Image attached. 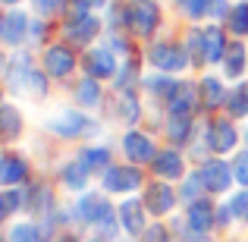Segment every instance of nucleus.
Instances as JSON below:
<instances>
[{"instance_id":"nucleus-1","label":"nucleus","mask_w":248,"mask_h":242,"mask_svg":"<svg viewBox=\"0 0 248 242\" xmlns=\"http://www.w3.org/2000/svg\"><path fill=\"white\" fill-rule=\"evenodd\" d=\"M160 22V10L154 0H132L123 6V29L135 32L139 38H151Z\"/></svg>"},{"instance_id":"nucleus-2","label":"nucleus","mask_w":248,"mask_h":242,"mask_svg":"<svg viewBox=\"0 0 248 242\" xmlns=\"http://www.w3.org/2000/svg\"><path fill=\"white\" fill-rule=\"evenodd\" d=\"M148 63H151L157 73H182V69L192 66V57H188V50L182 48V44L176 41H157L148 48Z\"/></svg>"},{"instance_id":"nucleus-3","label":"nucleus","mask_w":248,"mask_h":242,"mask_svg":"<svg viewBox=\"0 0 248 242\" xmlns=\"http://www.w3.org/2000/svg\"><path fill=\"white\" fill-rule=\"evenodd\" d=\"M141 170L139 163H110L101 173V186L104 192H116V195H129L135 189H141Z\"/></svg>"},{"instance_id":"nucleus-4","label":"nucleus","mask_w":248,"mask_h":242,"mask_svg":"<svg viewBox=\"0 0 248 242\" xmlns=\"http://www.w3.org/2000/svg\"><path fill=\"white\" fill-rule=\"evenodd\" d=\"M47 129L60 139H85V135H94L97 132V123L91 116L79 113V110H60L54 120L47 123Z\"/></svg>"},{"instance_id":"nucleus-5","label":"nucleus","mask_w":248,"mask_h":242,"mask_svg":"<svg viewBox=\"0 0 248 242\" xmlns=\"http://www.w3.org/2000/svg\"><path fill=\"white\" fill-rule=\"evenodd\" d=\"M198 173H201V182H204V189H207L211 195L230 192V186L236 182V176H232V163H226V161H220V158L204 161Z\"/></svg>"},{"instance_id":"nucleus-6","label":"nucleus","mask_w":248,"mask_h":242,"mask_svg":"<svg viewBox=\"0 0 248 242\" xmlns=\"http://www.w3.org/2000/svg\"><path fill=\"white\" fill-rule=\"evenodd\" d=\"M204 145H207V151H214V154H230L232 148L239 145V132H236V126H232L230 116H223V120H214L211 126H207Z\"/></svg>"},{"instance_id":"nucleus-7","label":"nucleus","mask_w":248,"mask_h":242,"mask_svg":"<svg viewBox=\"0 0 248 242\" xmlns=\"http://www.w3.org/2000/svg\"><path fill=\"white\" fill-rule=\"evenodd\" d=\"M123 151H126V158L132 163H154V158H157L154 139L145 135V132H139V129H129V132L123 135Z\"/></svg>"},{"instance_id":"nucleus-8","label":"nucleus","mask_w":248,"mask_h":242,"mask_svg":"<svg viewBox=\"0 0 248 242\" xmlns=\"http://www.w3.org/2000/svg\"><path fill=\"white\" fill-rule=\"evenodd\" d=\"M116 69H120V63H116V57H113L110 48H94V50L85 54V73H88L91 79H97V82L113 79Z\"/></svg>"},{"instance_id":"nucleus-9","label":"nucleus","mask_w":248,"mask_h":242,"mask_svg":"<svg viewBox=\"0 0 248 242\" xmlns=\"http://www.w3.org/2000/svg\"><path fill=\"white\" fill-rule=\"evenodd\" d=\"M76 54L66 48V44H54V48L44 50V73L54 76V79H66L69 73L76 69Z\"/></svg>"},{"instance_id":"nucleus-10","label":"nucleus","mask_w":248,"mask_h":242,"mask_svg":"<svg viewBox=\"0 0 248 242\" xmlns=\"http://www.w3.org/2000/svg\"><path fill=\"white\" fill-rule=\"evenodd\" d=\"M120 226L129 233V236H141V233L148 230V220H145V201H139V198H126L120 208Z\"/></svg>"},{"instance_id":"nucleus-11","label":"nucleus","mask_w":248,"mask_h":242,"mask_svg":"<svg viewBox=\"0 0 248 242\" xmlns=\"http://www.w3.org/2000/svg\"><path fill=\"white\" fill-rule=\"evenodd\" d=\"M173 205H176L173 186H167V182H151V186L145 189V208H148V214L164 217V214L173 211Z\"/></svg>"},{"instance_id":"nucleus-12","label":"nucleus","mask_w":248,"mask_h":242,"mask_svg":"<svg viewBox=\"0 0 248 242\" xmlns=\"http://www.w3.org/2000/svg\"><path fill=\"white\" fill-rule=\"evenodd\" d=\"M186 224L192 226L195 233H204V236H207V233L217 226V208H214L207 198L192 201V205H188V211H186Z\"/></svg>"},{"instance_id":"nucleus-13","label":"nucleus","mask_w":248,"mask_h":242,"mask_svg":"<svg viewBox=\"0 0 248 242\" xmlns=\"http://www.w3.org/2000/svg\"><path fill=\"white\" fill-rule=\"evenodd\" d=\"M29 25H31V19L22 10H10L3 16V35H0V41L10 44V48H19L29 38Z\"/></svg>"},{"instance_id":"nucleus-14","label":"nucleus","mask_w":248,"mask_h":242,"mask_svg":"<svg viewBox=\"0 0 248 242\" xmlns=\"http://www.w3.org/2000/svg\"><path fill=\"white\" fill-rule=\"evenodd\" d=\"M29 179V163L19 154H0V186L3 189H16Z\"/></svg>"},{"instance_id":"nucleus-15","label":"nucleus","mask_w":248,"mask_h":242,"mask_svg":"<svg viewBox=\"0 0 248 242\" xmlns=\"http://www.w3.org/2000/svg\"><path fill=\"white\" fill-rule=\"evenodd\" d=\"M201 48H204V63H223L226 57V32L220 25H207L201 29Z\"/></svg>"},{"instance_id":"nucleus-16","label":"nucleus","mask_w":248,"mask_h":242,"mask_svg":"<svg viewBox=\"0 0 248 242\" xmlns=\"http://www.w3.org/2000/svg\"><path fill=\"white\" fill-rule=\"evenodd\" d=\"M151 170H154V176H160V179H182L186 161H182V154L176 151V148H167V151H157Z\"/></svg>"},{"instance_id":"nucleus-17","label":"nucleus","mask_w":248,"mask_h":242,"mask_svg":"<svg viewBox=\"0 0 248 242\" xmlns=\"http://www.w3.org/2000/svg\"><path fill=\"white\" fill-rule=\"evenodd\" d=\"M91 173H94V170H91L88 163H85V158L79 154L76 161H69L66 167L60 170V179H63V186H66V189H73V192H82V189L88 186Z\"/></svg>"},{"instance_id":"nucleus-18","label":"nucleus","mask_w":248,"mask_h":242,"mask_svg":"<svg viewBox=\"0 0 248 242\" xmlns=\"http://www.w3.org/2000/svg\"><path fill=\"white\" fill-rule=\"evenodd\" d=\"M97 32H101V22H97L94 16H85V19H73V22L66 25V38L73 44H79V48H85V44H91L97 38Z\"/></svg>"},{"instance_id":"nucleus-19","label":"nucleus","mask_w":248,"mask_h":242,"mask_svg":"<svg viewBox=\"0 0 248 242\" xmlns=\"http://www.w3.org/2000/svg\"><path fill=\"white\" fill-rule=\"evenodd\" d=\"M91 226L101 233V239H107V242L116 239V233L123 230V226H120V211H113V205L104 198L101 201V211H97V217H94V224H91Z\"/></svg>"},{"instance_id":"nucleus-20","label":"nucleus","mask_w":248,"mask_h":242,"mask_svg":"<svg viewBox=\"0 0 248 242\" xmlns=\"http://www.w3.org/2000/svg\"><path fill=\"white\" fill-rule=\"evenodd\" d=\"M167 104H170V113H192L195 104H198V88L188 82H179Z\"/></svg>"},{"instance_id":"nucleus-21","label":"nucleus","mask_w":248,"mask_h":242,"mask_svg":"<svg viewBox=\"0 0 248 242\" xmlns=\"http://www.w3.org/2000/svg\"><path fill=\"white\" fill-rule=\"evenodd\" d=\"M101 201H104V195L85 192L82 198L76 201V208H73V220H76V224H82V226H91V224H94V217H97V211H101Z\"/></svg>"},{"instance_id":"nucleus-22","label":"nucleus","mask_w":248,"mask_h":242,"mask_svg":"<svg viewBox=\"0 0 248 242\" xmlns=\"http://www.w3.org/2000/svg\"><path fill=\"white\" fill-rule=\"evenodd\" d=\"M198 97H201V104H204V110L220 107V104L226 101L223 82H220L217 76H204V79H201V85H198Z\"/></svg>"},{"instance_id":"nucleus-23","label":"nucleus","mask_w":248,"mask_h":242,"mask_svg":"<svg viewBox=\"0 0 248 242\" xmlns=\"http://www.w3.org/2000/svg\"><path fill=\"white\" fill-rule=\"evenodd\" d=\"M167 139L173 145L192 142V113H170L167 116Z\"/></svg>"},{"instance_id":"nucleus-24","label":"nucleus","mask_w":248,"mask_h":242,"mask_svg":"<svg viewBox=\"0 0 248 242\" xmlns=\"http://www.w3.org/2000/svg\"><path fill=\"white\" fill-rule=\"evenodd\" d=\"M223 107H226V113H230V120L248 116V82H239V85H232V88L226 91Z\"/></svg>"},{"instance_id":"nucleus-25","label":"nucleus","mask_w":248,"mask_h":242,"mask_svg":"<svg viewBox=\"0 0 248 242\" xmlns=\"http://www.w3.org/2000/svg\"><path fill=\"white\" fill-rule=\"evenodd\" d=\"M22 132V113H19L13 104L0 107V142H13Z\"/></svg>"},{"instance_id":"nucleus-26","label":"nucleus","mask_w":248,"mask_h":242,"mask_svg":"<svg viewBox=\"0 0 248 242\" xmlns=\"http://www.w3.org/2000/svg\"><path fill=\"white\" fill-rule=\"evenodd\" d=\"M245 44L242 41H236V44H230V50H226V57H223V69H226V76L230 79H239V76L245 73Z\"/></svg>"},{"instance_id":"nucleus-27","label":"nucleus","mask_w":248,"mask_h":242,"mask_svg":"<svg viewBox=\"0 0 248 242\" xmlns=\"http://www.w3.org/2000/svg\"><path fill=\"white\" fill-rule=\"evenodd\" d=\"M76 101H79V107H97V104H101V82L85 76V79L76 85Z\"/></svg>"},{"instance_id":"nucleus-28","label":"nucleus","mask_w":248,"mask_h":242,"mask_svg":"<svg viewBox=\"0 0 248 242\" xmlns=\"http://www.w3.org/2000/svg\"><path fill=\"white\" fill-rule=\"evenodd\" d=\"M176 79H170L167 73H160V76H148L145 79V88H148V95H154V97H160V101H170V95L176 91Z\"/></svg>"},{"instance_id":"nucleus-29","label":"nucleus","mask_w":248,"mask_h":242,"mask_svg":"<svg viewBox=\"0 0 248 242\" xmlns=\"http://www.w3.org/2000/svg\"><path fill=\"white\" fill-rule=\"evenodd\" d=\"M6 242H44V230L38 224L22 220V224L10 226V236H6Z\"/></svg>"},{"instance_id":"nucleus-30","label":"nucleus","mask_w":248,"mask_h":242,"mask_svg":"<svg viewBox=\"0 0 248 242\" xmlns=\"http://www.w3.org/2000/svg\"><path fill=\"white\" fill-rule=\"evenodd\" d=\"M226 25H230V32L236 38H245L248 35V0H242V3L232 6L230 16H226Z\"/></svg>"},{"instance_id":"nucleus-31","label":"nucleus","mask_w":248,"mask_h":242,"mask_svg":"<svg viewBox=\"0 0 248 242\" xmlns=\"http://www.w3.org/2000/svg\"><path fill=\"white\" fill-rule=\"evenodd\" d=\"M201 192H207V189H204V182H201V173H192V176H186V182H182V189H179V201L192 205V201L204 198Z\"/></svg>"},{"instance_id":"nucleus-32","label":"nucleus","mask_w":248,"mask_h":242,"mask_svg":"<svg viewBox=\"0 0 248 242\" xmlns=\"http://www.w3.org/2000/svg\"><path fill=\"white\" fill-rule=\"evenodd\" d=\"M120 116L132 126V123H139V116H141V107H139V97L132 95V88L129 91H123L120 95Z\"/></svg>"},{"instance_id":"nucleus-33","label":"nucleus","mask_w":248,"mask_h":242,"mask_svg":"<svg viewBox=\"0 0 248 242\" xmlns=\"http://www.w3.org/2000/svg\"><path fill=\"white\" fill-rule=\"evenodd\" d=\"M135 79H139V60H132V57H129V60H123V66L116 69V88H120V91H129Z\"/></svg>"},{"instance_id":"nucleus-34","label":"nucleus","mask_w":248,"mask_h":242,"mask_svg":"<svg viewBox=\"0 0 248 242\" xmlns=\"http://www.w3.org/2000/svg\"><path fill=\"white\" fill-rule=\"evenodd\" d=\"M82 158H85V163H88L94 173H104V170L110 167V151L107 148H85Z\"/></svg>"},{"instance_id":"nucleus-35","label":"nucleus","mask_w":248,"mask_h":242,"mask_svg":"<svg viewBox=\"0 0 248 242\" xmlns=\"http://www.w3.org/2000/svg\"><path fill=\"white\" fill-rule=\"evenodd\" d=\"M176 6L188 19H204L211 13V0H176Z\"/></svg>"},{"instance_id":"nucleus-36","label":"nucleus","mask_w":248,"mask_h":242,"mask_svg":"<svg viewBox=\"0 0 248 242\" xmlns=\"http://www.w3.org/2000/svg\"><path fill=\"white\" fill-rule=\"evenodd\" d=\"M69 0H31V6H35L38 16H57V13L66 10Z\"/></svg>"},{"instance_id":"nucleus-37","label":"nucleus","mask_w":248,"mask_h":242,"mask_svg":"<svg viewBox=\"0 0 248 242\" xmlns=\"http://www.w3.org/2000/svg\"><path fill=\"white\" fill-rule=\"evenodd\" d=\"M232 176H236L239 186L248 189V151H239L236 161H232Z\"/></svg>"},{"instance_id":"nucleus-38","label":"nucleus","mask_w":248,"mask_h":242,"mask_svg":"<svg viewBox=\"0 0 248 242\" xmlns=\"http://www.w3.org/2000/svg\"><path fill=\"white\" fill-rule=\"evenodd\" d=\"M226 208H230L232 217H248V189H242L239 195H232V198L226 201Z\"/></svg>"},{"instance_id":"nucleus-39","label":"nucleus","mask_w":248,"mask_h":242,"mask_svg":"<svg viewBox=\"0 0 248 242\" xmlns=\"http://www.w3.org/2000/svg\"><path fill=\"white\" fill-rule=\"evenodd\" d=\"M139 242H170V233H167V226L154 224V226H148V230L141 233V239H139Z\"/></svg>"},{"instance_id":"nucleus-40","label":"nucleus","mask_w":248,"mask_h":242,"mask_svg":"<svg viewBox=\"0 0 248 242\" xmlns=\"http://www.w3.org/2000/svg\"><path fill=\"white\" fill-rule=\"evenodd\" d=\"M69 22H73V19H85L88 16V10H91V0H69Z\"/></svg>"},{"instance_id":"nucleus-41","label":"nucleus","mask_w":248,"mask_h":242,"mask_svg":"<svg viewBox=\"0 0 248 242\" xmlns=\"http://www.w3.org/2000/svg\"><path fill=\"white\" fill-rule=\"evenodd\" d=\"M211 16H230V6L223 3V0H211Z\"/></svg>"},{"instance_id":"nucleus-42","label":"nucleus","mask_w":248,"mask_h":242,"mask_svg":"<svg viewBox=\"0 0 248 242\" xmlns=\"http://www.w3.org/2000/svg\"><path fill=\"white\" fill-rule=\"evenodd\" d=\"M29 41H44V25L41 22H31L29 25Z\"/></svg>"},{"instance_id":"nucleus-43","label":"nucleus","mask_w":248,"mask_h":242,"mask_svg":"<svg viewBox=\"0 0 248 242\" xmlns=\"http://www.w3.org/2000/svg\"><path fill=\"white\" fill-rule=\"evenodd\" d=\"M54 242H79V239H76V236H69V233H66V236H57Z\"/></svg>"},{"instance_id":"nucleus-44","label":"nucleus","mask_w":248,"mask_h":242,"mask_svg":"<svg viewBox=\"0 0 248 242\" xmlns=\"http://www.w3.org/2000/svg\"><path fill=\"white\" fill-rule=\"evenodd\" d=\"M3 217H10V214H6V208H3V198H0V224H3Z\"/></svg>"},{"instance_id":"nucleus-45","label":"nucleus","mask_w":248,"mask_h":242,"mask_svg":"<svg viewBox=\"0 0 248 242\" xmlns=\"http://www.w3.org/2000/svg\"><path fill=\"white\" fill-rule=\"evenodd\" d=\"M0 3H6V6H16V3H22V0H0Z\"/></svg>"},{"instance_id":"nucleus-46","label":"nucleus","mask_w":248,"mask_h":242,"mask_svg":"<svg viewBox=\"0 0 248 242\" xmlns=\"http://www.w3.org/2000/svg\"><path fill=\"white\" fill-rule=\"evenodd\" d=\"M104 3H107V0H91V6H104Z\"/></svg>"},{"instance_id":"nucleus-47","label":"nucleus","mask_w":248,"mask_h":242,"mask_svg":"<svg viewBox=\"0 0 248 242\" xmlns=\"http://www.w3.org/2000/svg\"><path fill=\"white\" fill-rule=\"evenodd\" d=\"M85 242H107V239H85Z\"/></svg>"},{"instance_id":"nucleus-48","label":"nucleus","mask_w":248,"mask_h":242,"mask_svg":"<svg viewBox=\"0 0 248 242\" xmlns=\"http://www.w3.org/2000/svg\"><path fill=\"white\" fill-rule=\"evenodd\" d=\"M0 35H3V16H0Z\"/></svg>"},{"instance_id":"nucleus-49","label":"nucleus","mask_w":248,"mask_h":242,"mask_svg":"<svg viewBox=\"0 0 248 242\" xmlns=\"http://www.w3.org/2000/svg\"><path fill=\"white\" fill-rule=\"evenodd\" d=\"M0 107H3V91H0Z\"/></svg>"},{"instance_id":"nucleus-50","label":"nucleus","mask_w":248,"mask_h":242,"mask_svg":"<svg viewBox=\"0 0 248 242\" xmlns=\"http://www.w3.org/2000/svg\"><path fill=\"white\" fill-rule=\"evenodd\" d=\"M0 242H3V239H0Z\"/></svg>"},{"instance_id":"nucleus-51","label":"nucleus","mask_w":248,"mask_h":242,"mask_svg":"<svg viewBox=\"0 0 248 242\" xmlns=\"http://www.w3.org/2000/svg\"><path fill=\"white\" fill-rule=\"evenodd\" d=\"M245 220H248V217H245Z\"/></svg>"}]
</instances>
